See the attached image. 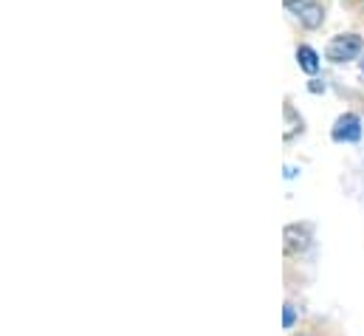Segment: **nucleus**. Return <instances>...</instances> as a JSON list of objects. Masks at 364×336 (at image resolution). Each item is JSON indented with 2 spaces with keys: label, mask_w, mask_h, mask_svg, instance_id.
I'll return each instance as SVG.
<instances>
[{
  "label": "nucleus",
  "mask_w": 364,
  "mask_h": 336,
  "mask_svg": "<svg viewBox=\"0 0 364 336\" xmlns=\"http://www.w3.org/2000/svg\"><path fill=\"white\" fill-rule=\"evenodd\" d=\"M364 42L362 37H356V34H342V37H334L331 42H328V59H334V62H348V59H356L359 54H362Z\"/></svg>",
  "instance_id": "nucleus-1"
},
{
  "label": "nucleus",
  "mask_w": 364,
  "mask_h": 336,
  "mask_svg": "<svg viewBox=\"0 0 364 336\" xmlns=\"http://www.w3.org/2000/svg\"><path fill=\"white\" fill-rule=\"evenodd\" d=\"M331 136H334V141H359L362 139V122H359V116H353V113L339 116Z\"/></svg>",
  "instance_id": "nucleus-2"
},
{
  "label": "nucleus",
  "mask_w": 364,
  "mask_h": 336,
  "mask_svg": "<svg viewBox=\"0 0 364 336\" xmlns=\"http://www.w3.org/2000/svg\"><path fill=\"white\" fill-rule=\"evenodd\" d=\"M311 246V229L308 226H288L285 229V252L297 255Z\"/></svg>",
  "instance_id": "nucleus-3"
},
{
  "label": "nucleus",
  "mask_w": 364,
  "mask_h": 336,
  "mask_svg": "<svg viewBox=\"0 0 364 336\" xmlns=\"http://www.w3.org/2000/svg\"><path fill=\"white\" fill-rule=\"evenodd\" d=\"M297 59H300V68L305 74H317L319 71V54L311 48V45H300L297 48Z\"/></svg>",
  "instance_id": "nucleus-4"
},
{
  "label": "nucleus",
  "mask_w": 364,
  "mask_h": 336,
  "mask_svg": "<svg viewBox=\"0 0 364 336\" xmlns=\"http://www.w3.org/2000/svg\"><path fill=\"white\" fill-rule=\"evenodd\" d=\"M322 17H325V11L314 3V6H308L305 11H300V23L305 25V28H319L322 25Z\"/></svg>",
  "instance_id": "nucleus-5"
},
{
  "label": "nucleus",
  "mask_w": 364,
  "mask_h": 336,
  "mask_svg": "<svg viewBox=\"0 0 364 336\" xmlns=\"http://www.w3.org/2000/svg\"><path fill=\"white\" fill-rule=\"evenodd\" d=\"M294 323H297V308L288 303V306H285V314H283V328H285V331H291V328H294Z\"/></svg>",
  "instance_id": "nucleus-6"
},
{
  "label": "nucleus",
  "mask_w": 364,
  "mask_h": 336,
  "mask_svg": "<svg viewBox=\"0 0 364 336\" xmlns=\"http://www.w3.org/2000/svg\"><path fill=\"white\" fill-rule=\"evenodd\" d=\"M285 6H288L291 11H297V14H300V11H305L308 6H314V0H285Z\"/></svg>",
  "instance_id": "nucleus-7"
}]
</instances>
